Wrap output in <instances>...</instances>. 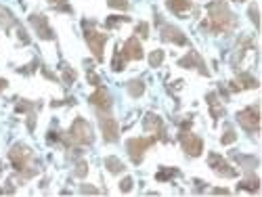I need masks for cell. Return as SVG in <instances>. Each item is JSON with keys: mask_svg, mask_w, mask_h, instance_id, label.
I'll return each instance as SVG.
<instances>
[{"mask_svg": "<svg viewBox=\"0 0 262 197\" xmlns=\"http://www.w3.org/2000/svg\"><path fill=\"white\" fill-rule=\"evenodd\" d=\"M235 26H237V19L224 0H212L208 4V21L204 24V28L210 30L212 34L220 36V34L233 32Z\"/></svg>", "mask_w": 262, "mask_h": 197, "instance_id": "1", "label": "cell"}, {"mask_svg": "<svg viewBox=\"0 0 262 197\" xmlns=\"http://www.w3.org/2000/svg\"><path fill=\"white\" fill-rule=\"evenodd\" d=\"M8 160H10V164H13V168L24 178H32V176H36V174L40 172L34 151H32L28 145H24V143H17V145L10 147Z\"/></svg>", "mask_w": 262, "mask_h": 197, "instance_id": "2", "label": "cell"}, {"mask_svg": "<svg viewBox=\"0 0 262 197\" xmlns=\"http://www.w3.org/2000/svg\"><path fill=\"white\" fill-rule=\"evenodd\" d=\"M92 140H94L92 128H90V124L86 122L84 118H76L74 124H72V128H70V132L63 136V143H65V145H78V147H82V145H92Z\"/></svg>", "mask_w": 262, "mask_h": 197, "instance_id": "3", "label": "cell"}, {"mask_svg": "<svg viewBox=\"0 0 262 197\" xmlns=\"http://www.w3.org/2000/svg\"><path fill=\"white\" fill-rule=\"evenodd\" d=\"M84 40H86V44H88V48L92 50L94 54V59L96 61H103V50H105V42H107V34H101V32H96L92 28L90 21H84Z\"/></svg>", "mask_w": 262, "mask_h": 197, "instance_id": "4", "label": "cell"}, {"mask_svg": "<svg viewBox=\"0 0 262 197\" xmlns=\"http://www.w3.org/2000/svg\"><path fill=\"white\" fill-rule=\"evenodd\" d=\"M156 143H158L156 136H136V138H128V140H126V151H128L130 160H132V164H140V162H143L145 151H147L151 145H156Z\"/></svg>", "mask_w": 262, "mask_h": 197, "instance_id": "5", "label": "cell"}, {"mask_svg": "<svg viewBox=\"0 0 262 197\" xmlns=\"http://www.w3.org/2000/svg\"><path fill=\"white\" fill-rule=\"evenodd\" d=\"M237 122L242 124V128L246 130V132L258 134V130H260V112H258V107L252 105V107L242 109V112L237 114Z\"/></svg>", "mask_w": 262, "mask_h": 197, "instance_id": "6", "label": "cell"}, {"mask_svg": "<svg viewBox=\"0 0 262 197\" xmlns=\"http://www.w3.org/2000/svg\"><path fill=\"white\" fill-rule=\"evenodd\" d=\"M178 140L182 145V151L187 153L189 158H200L204 151V140L200 136H195L193 132H189V128H180L178 132Z\"/></svg>", "mask_w": 262, "mask_h": 197, "instance_id": "7", "label": "cell"}, {"mask_svg": "<svg viewBox=\"0 0 262 197\" xmlns=\"http://www.w3.org/2000/svg\"><path fill=\"white\" fill-rule=\"evenodd\" d=\"M208 164H210V168L218 174V176H222V178H235L237 176V170L222 156H218V153H210Z\"/></svg>", "mask_w": 262, "mask_h": 197, "instance_id": "8", "label": "cell"}, {"mask_svg": "<svg viewBox=\"0 0 262 197\" xmlns=\"http://www.w3.org/2000/svg\"><path fill=\"white\" fill-rule=\"evenodd\" d=\"M28 19H30L32 28L36 30V34H38L42 40H54V32H52V28H50V24H48L46 15H42V13H32Z\"/></svg>", "mask_w": 262, "mask_h": 197, "instance_id": "9", "label": "cell"}, {"mask_svg": "<svg viewBox=\"0 0 262 197\" xmlns=\"http://www.w3.org/2000/svg\"><path fill=\"white\" fill-rule=\"evenodd\" d=\"M160 36H162L164 42H172V44H176V46H187L189 44V40L182 34V30H178L172 24H164L160 28Z\"/></svg>", "mask_w": 262, "mask_h": 197, "instance_id": "10", "label": "cell"}, {"mask_svg": "<svg viewBox=\"0 0 262 197\" xmlns=\"http://www.w3.org/2000/svg\"><path fill=\"white\" fill-rule=\"evenodd\" d=\"M99 124H101V132H103L105 143H116V140L120 138V126H118V122H116V118L105 116V114L101 112Z\"/></svg>", "mask_w": 262, "mask_h": 197, "instance_id": "11", "label": "cell"}, {"mask_svg": "<svg viewBox=\"0 0 262 197\" xmlns=\"http://www.w3.org/2000/svg\"><path fill=\"white\" fill-rule=\"evenodd\" d=\"M178 68H184V70H198L202 76H210L208 68H206V63H204V59H202V54L195 52V50H189L182 59H178Z\"/></svg>", "mask_w": 262, "mask_h": 197, "instance_id": "12", "label": "cell"}, {"mask_svg": "<svg viewBox=\"0 0 262 197\" xmlns=\"http://www.w3.org/2000/svg\"><path fill=\"white\" fill-rule=\"evenodd\" d=\"M143 130H145V132H154L156 138L168 140V136H166V128H164L162 118L156 116V114H147V116H145V120H143Z\"/></svg>", "mask_w": 262, "mask_h": 197, "instance_id": "13", "label": "cell"}, {"mask_svg": "<svg viewBox=\"0 0 262 197\" xmlns=\"http://www.w3.org/2000/svg\"><path fill=\"white\" fill-rule=\"evenodd\" d=\"M88 101H90L92 107L99 109V112H109V109H112V105H114L112 94H109L107 88H103V86H96V90L90 94Z\"/></svg>", "mask_w": 262, "mask_h": 197, "instance_id": "14", "label": "cell"}, {"mask_svg": "<svg viewBox=\"0 0 262 197\" xmlns=\"http://www.w3.org/2000/svg\"><path fill=\"white\" fill-rule=\"evenodd\" d=\"M122 54L126 61H140L143 59V46H140V42L136 36H130L126 42H124V48H122Z\"/></svg>", "mask_w": 262, "mask_h": 197, "instance_id": "15", "label": "cell"}, {"mask_svg": "<svg viewBox=\"0 0 262 197\" xmlns=\"http://www.w3.org/2000/svg\"><path fill=\"white\" fill-rule=\"evenodd\" d=\"M252 88H258V80L254 78L252 74H239L237 78L231 82V90L237 92V90H252Z\"/></svg>", "mask_w": 262, "mask_h": 197, "instance_id": "16", "label": "cell"}, {"mask_svg": "<svg viewBox=\"0 0 262 197\" xmlns=\"http://www.w3.org/2000/svg\"><path fill=\"white\" fill-rule=\"evenodd\" d=\"M206 101L210 105V114L214 120H220L224 116V105L220 103V98H218V92H208L206 94Z\"/></svg>", "mask_w": 262, "mask_h": 197, "instance_id": "17", "label": "cell"}, {"mask_svg": "<svg viewBox=\"0 0 262 197\" xmlns=\"http://www.w3.org/2000/svg\"><path fill=\"white\" fill-rule=\"evenodd\" d=\"M166 6L174 15H184L189 8H193V0H166Z\"/></svg>", "mask_w": 262, "mask_h": 197, "instance_id": "18", "label": "cell"}, {"mask_svg": "<svg viewBox=\"0 0 262 197\" xmlns=\"http://www.w3.org/2000/svg\"><path fill=\"white\" fill-rule=\"evenodd\" d=\"M252 191V193H258V189H260V178H258V174H254V172H250L248 176L239 182V187H237V191Z\"/></svg>", "mask_w": 262, "mask_h": 197, "instance_id": "19", "label": "cell"}, {"mask_svg": "<svg viewBox=\"0 0 262 197\" xmlns=\"http://www.w3.org/2000/svg\"><path fill=\"white\" fill-rule=\"evenodd\" d=\"M17 26H19V21L15 19V15L6 6H0V28L10 32V28H17Z\"/></svg>", "mask_w": 262, "mask_h": 197, "instance_id": "20", "label": "cell"}, {"mask_svg": "<svg viewBox=\"0 0 262 197\" xmlns=\"http://www.w3.org/2000/svg\"><path fill=\"white\" fill-rule=\"evenodd\" d=\"M126 90H128V94L132 96V98H138L140 94L145 92V82L140 80V78H136V80H130V82L126 84Z\"/></svg>", "mask_w": 262, "mask_h": 197, "instance_id": "21", "label": "cell"}, {"mask_svg": "<svg viewBox=\"0 0 262 197\" xmlns=\"http://www.w3.org/2000/svg\"><path fill=\"white\" fill-rule=\"evenodd\" d=\"M61 74H63V82H65V86H72L76 80H78V74H76L68 63H61Z\"/></svg>", "mask_w": 262, "mask_h": 197, "instance_id": "22", "label": "cell"}, {"mask_svg": "<svg viewBox=\"0 0 262 197\" xmlns=\"http://www.w3.org/2000/svg\"><path fill=\"white\" fill-rule=\"evenodd\" d=\"M105 168H107L109 172H112V174H122V172H124V164L120 162L118 158L112 156V158H107V160H105Z\"/></svg>", "mask_w": 262, "mask_h": 197, "instance_id": "23", "label": "cell"}, {"mask_svg": "<svg viewBox=\"0 0 262 197\" xmlns=\"http://www.w3.org/2000/svg\"><path fill=\"white\" fill-rule=\"evenodd\" d=\"M174 176H178V170H176V168H162V170L156 174V180H158V182H166V180H170V178H174Z\"/></svg>", "mask_w": 262, "mask_h": 197, "instance_id": "24", "label": "cell"}, {"mask_svg": "<svg viewBox=\"0 0 262 197\" xmlns=\"http://www.w3.org/2000/svg\"><path fill=\"white\" fill-rule=\"evenodd\" d=\"M126 68V59H124V54H122V50H116L114 52V61H112V70L114 72H122Z\"/></svg>", "mask_w": 262, "mask_h": 197, "instance_id": "25", "label": "cell"}, {"mask_svg": "<svg viewBox=\"0 0 262 197\" xmlns=\"http://www.w3.org/2000/svg\"><path fill=\"white\" fill-rule=\"evenodd\" d=\"M235 160H237L239 164H244V166L258 168V158H256V156H239V153H235Z\"/></svg>", "mask_w": 262, "mask_h": 197, "instance_id": "26", "label": "cell"}, {"mask_svg": "<svg viewBox=\"0 0 262 197\" xmlns=\"http://www.w3.org/2000/svg\"><path fill=\"white\" fill-rule=\"evenodd\" d=\"M235 140H237L235 130H233L231 126H226V128H224V134L220 136V143H222V145H233Z\"/></svg>", "mask_w": 262, "mask_h": 197, "instance_id": "27", "label": "cell"}, {"mask_svg": "<svg viewBox=\"0 0 262 197\" xmlns=\"http://www.w3.org/2000/svg\"><path fill=\"white\" fill-rule=\"evenodd\" d=\"M164 57H166V54H164V50H162V48L154 50V52L149 54V65H151V68H160L162 61H164Z\"/></svg>", "mask_w": 262, "mask_h": 197, "instance_id": "28", "label": "cell"}, {"mask_svg": "<svg viewBox=\"0 0 262 197\" xmlns=\"http://www.w3.org/2000/svg\"><path fill=\"white\" fill-rule=\"evenodd\" d=\"M130 21V17H120V15H116V17H109L107 21H105V26L109 28V30H114V28H120L122 24H128Z\"/></svg>", "mask_w": 262, "mask_h": 197, "instance_id": "29", "label": "cell"}, {"mask_svg": "<svg viewBox=\"0 0 262 197\" xmlns=\"http://www.w3.org/2000/svg\"><path fill=\"white\" fill-rule=\"evenodd\" d=\"M48 4L57 10H63V13H72V6L68 4V0H48Z\"/></svg>", "mask_w": 262, "mask_h": 197, "instance_id": "30", "label": "cell"}, {"mask_svg": "<svg viewBox=\"0 0 262 197\" xmlns=\"http://www.w3.org/2000/svg\"><path fill=\"white\" fill-rule=\"evenodd\" d=\"M74 174H76L78 178H84L86 174H88V164H86V162H78V164H76Z\"/></svg>", "mask_w": 262, "mask_h": 197, "instance_id": "31", "label": "cell"}, {"mask_svg": "<svg viewBox=\"0 0 262 197\" xmlns=\"http://www.w3.org/2000/svg\"><path fill=\"white\" fill-rule=\"evenodd\" d=\"M107 6H112V8H120V10H128L130 2H128V0H107Z\"/></svg>", "mask_w": 262, "mask_h": 197, "instance_id": "32", "label": "cell"}, {"mask_svg": "<svg viewBox=\"0 0 262 197\" xmlns=\"http://www.w3.org/2000/svg\"><path fill=\"white\" fill-rule=\"evenodd\" d=\"M134 34H136V38H147L149 36V26L145 24V21H140V24L136 26V30H134Z\"/></svg>", "mask_w": 262, "mask_h": 197, "instance_id": "33", "label": "cell"}, {"mask_svg": "<svg viewBox=\"0 0 262 197\" xmlns=\"http://www.w3.org/2000/svg\"><path fill=\"white\" fill-rule=\"evenodd\" d=\"M132 184H134V180L130 178V176H126V178L120 180V191H122V193H130V191H132Z\"/></svg>", "mask_w": 262, "mask_h": 197, "instance_id": "34", "label": "cell"}, {"mask_svg": "<svg viewBox=\"0 0 262 197\" xmlns=\"http://www.w3.org/2000/svg\"><path fill=\"white\" fill-rule=\"evenodd\" d=\"M250 19H252V24L258 28L260 19H258V4H256V2H254V4H250Z\"/></svg>", "mask_w": 262, "mask_h": 197, "instance_id": "35", "label": "cell"}, {"mask_svg": "<svg viewBox=\"0 0 262 197\" xmlns=\"http://www.w3.org/2000/svg\"><path fill=\"white\" fill-rule=\"evenodd\" d=\"M17 34H19V40L24 42V44H30V36H28V32L21 28V26H17Z\"/></svg>", "mask_w": 262, "mask_h": 197, "instance_id": "36", "label": "cell"}, {"mask_svg": "<svg viewBox=\"0 0 262 197\" xmlns=\"http://www.w3.org/2000/svg\"><path fill=\"white\" fill-rule=\"evenodd\" d=\"M80 191H82L84 195H96V193H99V189H96V187H90V184H82Z\"/></svg>", "mask_w": 262, "mask_h": 197, "instance_id": "37", "label": "cell"}, {"mask_svg": "<svg viewBox=\"0 0 262 197\" xmlns=\"http://www.w3.org/2000/svg\"><path fill=\"white\" fill-rule=\"evenodd\" d=\"M88 82L92 84V86H101V78L96 76L94 72H88Z\"/></svg>", "mask_w": 262, "mask_h": 197, "instance_id": "38", "label": "cell"}, {"mask_svg": "<svg viewBox=\"0 0 262 197\" xmlns=\"http://www.w3.org/2000/svg\"><path fill=\"white\" fill-rule=\"evenodd\" d=\"M42 74H44V76H46L48 80H57V76H54V74H50V72H48L46 68H42Z\"/></svg>", "mask_w": 262, "mask_h": 197, "instance_id": "39", "label": "cell"}, {"mask_svg": "<svg viewBox=\"0 0 262 197\" xmlns=\"http://www.w3.org/2000/svg\"><path fill=\"white\" fill-rule=\"evenodd\" d=\"M214 195H228V189H212Z\"/></svg>", "mask_w": 262, "mask_h": 197, "instance_id": "40", "label": "cell"}, {"mask_svg": "<svg viewBox=\"0 0 262 197\" xmlns=\"http://www.w3.org/2000/svg\"><path fill=\"white\" fill-rule=\"evenodd\" d=\"M6 86H8V82H6L4 78H0V92H2V90L6 88Z\"/></svg>", "mask_w": 262, "mask_h": 197, "instance_id": "41", "label": "cell"}, {"mask_svg": "<svg viewBox=\"0 0 262 197\" xmlns=\"http://www.w3.org/2000/svg\"><path fill=\"white\" fill-rule=\"evenodd\" d=\"M195 184H198V191H204V182L202 180H195Z\"/></svg>", "mask_w": 262, "mask_h": 197, "instance_id": "42", "label": "cell"}, {"mask_svg": "<svg viewBox=\"0 0 262 197\" xmlns=\"http://www.w3.org/2000/svg\"><path fill=\"white\" fill-rule=\"evenodd\" d=\"M235 2H246V0H235Z\"/></svg>", "mask_w": 262, "mask_h": 197, "instance_id": "43", "label": "cell"}]
</instances>
